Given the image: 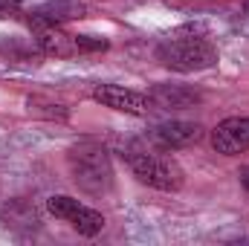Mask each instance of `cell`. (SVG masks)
I'll use <instances>...</instances> for the list:
<instances>
[{"mask_svg": "<svg viewBox=\"0 0 249 246\" xmlns=\"http://www.w3.org/2000/svg\"><path fill=\"white\" fill-rule=\"evenodd\" d=\"M67 168L72 183L78 185L84 194L102 197L113 188V165L110 154L102 142L96 139H81L67 151Z\"/></svg>", "mask_w": 249, "mask_h": 246, "instance_id": "obj_1", "label": "cell"}, {"mask_svg": "<svg viewBox=\"0 0 249 246\" xmlns=\"http://www.w3.org/2000/svg\"><path fill=\"white\" fill-rule=\"evenodd\" d=\"M157 58L174 72H200L217 64V47L194 29H177L157 44Z\"/></svg>", "mask_w": 249, "mask_h": 246, "instance_id": "obj_2", "label": "cell"}, {"mask_svg": "<svg viewBox=\"0 0 249 246\" xmlns=\"http://www.w3.org/2000/svg\"><path fill=\"white\" fill-rule=\"evenodd\" d=\"M124 159L130 165V171L136 174V180L151 188H160V191H180L186 183V174L183 168L171 159V157H162L157 151H145V148H127L124 151Z\"/></svg>", "mask_w": 249, "mask_h": 246, "instance_id": "obj_3", "label": "cell"}, {"mask_svg": "<svg viewBox=\"0 0 249 246\" xmlns=\"http://www.w3.org/2000/svg\"><path fill=\"white\" fill-rule=\"evenodd\" d=\"M47 209H50V214H55L58 220H67V223H70L78 235H84V238H93V235H99V232L105 229L102 211H96V209L78 203L75 197L55 194V197L47 200Z\"/></svg>", "mask_w": 249, "mask_h": 246, "instance_id": "obj_4", "label": "cell"}, {"mask_svg": "<svg viewBox=\"0 0 249 246\" xmlns=\"http://www.w3.org/2000/svg\"><path fill=\"white\" fill-rule=\"evenodd\" d=\"M93 99L110 110H119L127 116H148L154 110V102L148 93H136V90H124L119 84H99L93 87Z\"/></svg>", "mask_w": 249, "mask_h": 246, "instance_id": "obj_5", "label": "cell"}, {"mask_svg": "<svg viewBox=\"0 0 249 246\" xmlns=\"http://www.w3.org/2000/svg\"><path fill=\"white\" fill-rule=\"evenodd\" d=\"M212 148L223 157L249 151V116H229L212 130Z\"/></svg>", "mask_w": 249, "mask_h": 246, "instance_id": "obj_6", "label": "cell"}, {"mask_svg": "<svg viewBox=\"0 0 249 246\" xmlns=\"http://www.w3.org/2000/svg\"><path fill=\"white\" fill-rule=\"evenodd\" d=\"M203 136V127L197 122H183V119H171V122H162L151 130V142L162 151H174V148H186L191 142H197Z\"/></svg>", "mask_w": 249, "mask_h": 246, "instance_id": "obj_7", "label": "cell"}, {"mask_svg": "<svg viewBox=\"0 0 249 246\" xmlns=\"http://www.w3.org/2000/svg\"><path fill=\"white\" fill-rule=\"evenodd\" d=\"M84 15H87V6L81 0H47L44 6L29 12V26H38V23H58L61 26L67 20H75Z\"/></svg>", "mask_w": 249, "mask_h": 246, "instance_id": "obj_8", "label": "cell"}, {"mask_svg": "<svg viewBox=\"0 0 249 246\" xmlns=\"http://www.w3.org/2000/svg\"><path fill=\"white\" fill-rule=\"evenodd\" d=\"M32 32H35V44L41 47L44 55H55V58L75 55V35H67L58 23H38V26H32Z\"/></svg>", "mask_w": 249, "mask_h": 246, "instance_id": "obj_9", "label": "cell"}, {"mask_svg": "<svg viewBox=\"0 0 249 246\" xmlns=\"http://www.w3.org/2000/svg\"><path fill=\"white\" fill-rule=\"evenodd\" d=\"M148 96H151L154 107H162V110H186V107H194L200 102L197 90L180 87V84H157Z\"/></svg>", "mask_w": 249, "mask_h": 246, "instance_id": "obj_10", "label": "cell"}, {"mask_svg": "<svg viewBox=\"0 0 249 246\" xmlns=\"http://www.w3.org/2000/svg\"><path fill=\"white\" fill-rule=\"evenodd\" d=\"M0 220L6 223V226H12V229H18V226H26V229H35L38 223H41V217H38V211L29 206V203H23V200H12L3 211H0Z\"/></svg>", "mask_w": 249, "mask_h": 246, "instance_id": "obj_11", "label": "cell"}, {"mask_svg": "<svg viewBox=\"0 0 249 246\" xmlns=\"http://www.w3.org/2000/svg\"><path fill=\"white\" fill-rule=\"evenodd\" d=\"M0 55L9 58V61H38L44 53L38 44L32 41H23V38H0Z\"/></svg>", "mask_w": 249, "mask_h": 246, "instance_id": "obj_12", "label": "cell"}, {"mask_svg": "<svg viewBox=\"0 0 249 246\" xmlns=\"http://www.w3.org/2000/svg\"><path fill=\"white\" fill-rule=\"evenodd\" d=\"M107 50V38L99 35H75V53H105Z\"/></svg>", "mask_w": 249, "mask_h": 246, "instance_id": "obj_13", "label": "cell"}, {"mask_svg": "<svg viewBox=\"0 0 249 246\" xmlns=\"http://www.w3.org/2000/svg\"><path fill=\"white\" fill-rule=\"evenodd\" d=\"M18 15H20V0H0V20L18 18Z\"/></svg>", "mask_w": 249, "mask_h": 246, "instance_id": "obj_14", "label": "cell"}, {"mask_svg": "<svg viewBox=\"0 0 249 246\" xmlns=\"http://www.w3.org/2000/svg\"><path fill=\"white\" fill-rule=\"evenodd\" d=\"M238 177H241V185L249 191V165H247V168H241V174H238Z\"/></svg>", "mask_w": 249, "mask_h": 246, "instance_id": "obj_15", "label": "cell"}, {"mask_svg": "<svg viewBox=\"0 0 249 246\" xmlns=\"http://www.w3.org/2000/svg\"><path fill=\"white\" fill-rule=\"evenodd\" d=\"M244 12L249 15V0H244Z\"/></svg>", "mask_w": 249, "mask_h": 246, "instance_id": "obj_16", "label": "cell"}]
</instances>
